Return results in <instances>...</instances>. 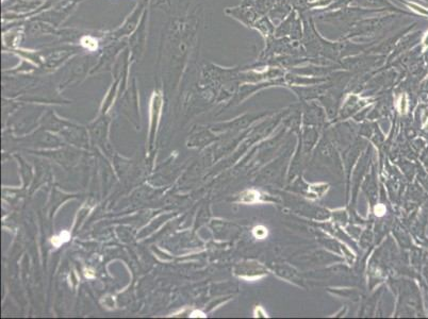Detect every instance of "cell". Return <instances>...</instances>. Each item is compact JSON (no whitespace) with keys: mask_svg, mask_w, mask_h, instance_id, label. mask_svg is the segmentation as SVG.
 Segmentation results:
<instances>
[{"mask_svg":"<svg viewBox=\"0 0 428 319\" xmlns=\"http://www.w3.org/2000/svg\"><path fill=\"white\" fill-rule=\"evenodd\" d=\"M162 110V96L159 93H153L150 105V129L157 130Z\"/></svg>","mask_w":428,"mask_h":319,"instance_id":"cell-1","label":"cell"},{"mask_svg":"<svg viewBox=\"0 0 428 319\" xmlns=\"http://www.w3.org/2000/svg\"><path fill=\"white\" fill-rule=\"evenodd\" d=\"M259 199H260L259 192L255 190H249V191L242 192L240 200H241V202H243V203L253 204V203H256V202L259 201Z\"/></svg>","mask_w":428,"mask_h":319,"instance_id":"cell-2","label":"cell"},{"mask_svg":"<svg viewBox=\"0 0 428 319\" xmlns=\"http://www.w3.org/2000/svg\"><path fill=\"white\" fill-rule=\"evenodd\" d=\"M70 239H71V233L69 231H63L60 233V235L54 236L53 239H51V243H53L55 247L58 248V247H60L61 245L68 243L70 241Z\"/></svg>","mask_w":428,"mask_h":319,"instance_id":"cell-3","label":"cell"},{"mask_svg":"<svg viewBox=\"0 0 428 319\" xmlns=\"http://www.w3.org/2000/svg\"><path fill=\"white\" fill-rule=\"evenodd\" d=\"M253 233H254L255 237H257V239L263 240V239H265V237L268 236V230H267V228H264L263 226H258V227H256L254 229Z\"/></svg>","mask_w":428,"mask_h":319,"instance_id":"cell-4","label":"cell"},{"mask_svg":"<svg viewBox=\"0 0 428 319\" xmlns=\"http://www.w3.org/2000/svg\"><path fill=\"white\" fill-rule=\"evenodd\" d=\"M386 206L383 205V204H377L375 206V209H374V212H375V214L377 215V216H379V217H381V216H383V215H385V213H386Z\"/></svg>","mask_w":428,"mask_h":319,"instance_id":"cell-5","label":"cell"},{"mask_svg":"<svg viewBox=\"0 0 428 319\" xmlns=\"http://www.w3.org/2000/svg\"><path fill=\"white\" fill-rule=\"evenodd\" d=\"M190 317L191 318H196V317H202V318H206L207 316H206V314L205 313H203L202 311H193L191 313V315H190Z\"/></svg>","mask_w":428,"mask_h":319,"instance_id":"cell-6","label":"cell"},{"mask_svg":"<svg viewBox=\"0 0 428 319\" xmlns=\"http://www.w3.org/2000/svg\"><path fill=\"white\" fill-rule=\"evenodd\" d=\"M84 276H85V278H87V279H92V278H94V277H95V273H94V271H93V270H91V269H84Z\"/></svg>","mask_w":428,"mask_h":319,"instance_id":"cell-7","label":"cell"},{"mask_svg":"<svg viewBox=\"0 0 428 319\" xmlns=\"http://www.w3.org/2000/svg\"><path fill=\"white\" fill-rule=\"evenodd\" d=\"M255 314H256V316H257V317H258V316H262V317H267V316H268V315H267V313H265V312H264L261 308L256 309Z\"/></svg>","mask_w":428,"mask_h":319,"instance_id":"cell-8","label":"cell"}]
</instances>
